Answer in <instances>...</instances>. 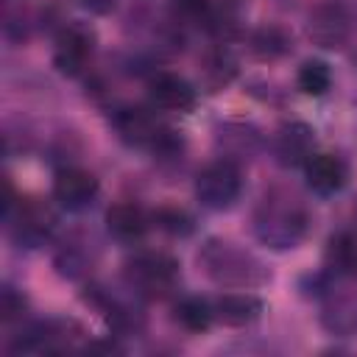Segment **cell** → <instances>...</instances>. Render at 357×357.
<instances>
[{
    "mask_svg": "<svg viewBox=\"0 0 357 357\" xmlns=\"http://www.w3.org/2000/svg\"><path fill=\"white\" fill-rule=\"evenodd\" d=\"M218 142L223 148H229L234 142V148L229 151V159L237 162V156H248L259 148V134L254 126H245V123H226L220 126V134H218Z\"/></svg>",
    "mask_w": 357,
    "mask_h": 357,
    "instance_id": "7402d4cb",
    "label": "cell"
},
{
    "mask_svg": "<svg viewBox=\"0 0 357 357\" xmlns=\"http://www.w3.org/2000/svg\"><path fill=\"white\" fill-rule=\"evenodd\" d=\"M251 50L257 59L262 61H273V59H282L293 50V36L282 28V25H259L254 33H251Z\"/></svg>",
    "mask_w": 357,
    "mask_h": 357,
    "instance_id": "ffe728a7",
    "label": "cell"
},
{
    "mask_svg": "<svg viewBox=\"0 0 357 357\" xmlns=\"http://www.w3.org/2000/svg\"><path fill=\"white\" fill-rule=\"evenodd\" d=\"M301 170H304V181H307L310 192H315L321 198L337 195L349 181V167L335 153H312Z\"/></svg>",
    "mask_w": 357,
    "mask_h": 357,
    "instance_id": "7c38bea8",
    "label": "cell"
},
{
    "mask_svg": "<svg viewBox=\"0 0 357 357\" xmlns=\"http://www.w3.org/2000/svg\"><path fill=\"white\" fill-rule=\"evenodd\" d=\"M78 6H81V8H86L89 14L106 17V14H112V11H114L117 0H78Z\"/></svg>",
    "mask_w": 357,
    "mask_h": 357,
    "instance_id": "83f0119b",
    "label": "cell"
},
{
    "mask_svg": "<svg viewBox=\"0 0 357 357\" xmlns=\"http://www.w3.org/2000/svg\"><path fill=\"white\" fill-rule=\"evenodd\" d=\"M95 53V31L84 22H70L59 31L53 45V64L61 75H78Z\"/></svg>",
    "mask_w": 357,
    "mask_h": 357,
    "instance_id": "9c48e42d",
    "label": "cell"
},
{
    "mask_svg": "<svg viewBox=\"0 0 357 357\" xmlns=\"http://www.w3.org/2000/svg\"><path fill=\"white\" fill-rule=\"evenodd\" d=\"M324 271L329 279H357V234L354 231H335L324 245Z\"/></svg>",
    "mask_w": 357,
    "mask_h": 357,
    "instance_id": "2e32d148",
    "label": "cell"
},
{
    "mask_svg": "<svg viewBox=\"0 0 357 357\" xmlns=\"http://www.w3.org/2000/svg\"><path fill=\"white\" fill-rule=\"evenodd\" d=\"M240 192H243V167L229 156L209 162L195 176V198L206 209L223 212L237 204Z\"/></svg>",
    "mask_w": 357,
    "mask_h": 357,
    "instance_id": "52a82bcc",
    "label": "cell"
},
{
    "mask_svg": "<svg viewBox=\"0 0 357 357\" xmlns=\"http://www.w3.org/2000/svg\"><path fill=\"white\" fill-rule=\"evenodd\" d=\"M112 126L117 137L131 145L142 148L159 156H173L181 151V134L170 126H165L153 112L139 109V106H123L112 114Z\"/></svg>",
    "mask_w": 357,
    "mask_h": 357,
    "instance_id": "3957f363",
    "label": "cell"
},
{
    "mask_svg": "<svg viewBox=\"0 0 357 357\" xmlns=\"http://www.w3.org/2000/svg\"><path fill=\"white\" fill-rule=\"evenodd\" d=\"M100 192V181L95 173L84 170V167H61L53 178V201L67 209V212H81L86 209Z\"/></svg>",
    "mask_w": 357,
    "mask_h": 357,
    "instance_id": "30bf717a",
    "label": "cell"
},
{
    "mask_svg": "<svg viewBox=\"0 0 357 357\" xmlns=\"http://www.w3.org/2000/svg\"><path fill=\"white\" fill-rule=\"evenodd\" d=\"M198 265L215 284L229 290H251L271 282V268L257 254L223 237H209L201 245Z\"/></svg>",
    "mask_w": 357,
    "mask_h": 357,
    "instance_id": "7a4b0ae2",
    "label": "cell"
},
{
    "mask_svg": "<svg viewBox=\"0 0 357 357\" xmlns=\"http://www.w3.org/2000/svg\"><path fill=\"white\" fill-rule=\"evenodd\" d=\"M103 223H106V231L114 240H120V243H139L151 231L153 215L145 212L134 201H120V204H114V206L106 209Z\"/></svg>",
    "mask_w": 357,
    "mask_h": 357,
    "instance_id": "5bb4252c",
    "label": "cell"
},
{
    "mask_svg": "<svg viewBox=\"0 0 357 357\" xmlns=\"http://www.w3.org/2000/svg\"><path fill=\"white\" fill-rule=\"evenodd\" d=\"M173 6L187 20H206L209 17V0H173Z\"/></svg>",
    "mask_w": 357,
    "mask_h": 357,
    "instance_id": "4316f807",
    "label": "cell"
},
{
    "mask_svg": "<svg viewBox=\"0 0 357 357\" xmlns=\"http://www.w3.org/2000/svg\"><path fill=\"white\" fill-rule=\"evenodd\" d=\"M153 226L162 229L170 237H190L195 231V220L190 212L178 209V206H162L153 212Z\"/></svg>",
    "mask_w": 357,
    "mask_h": 357,
    "instance_id": "cb8c5ba5",
    "label": "cell"
},
{
    "mask_svg": "<svg viewBox=\"0 0 357 357\" xmlns=\"http://www.w3.org/2000/svg\"><path fill=\"white\" fill-rule=\"evenodd\" d=\"M173 321L184 332H192V335L206 332L215 324V304L201 298V296H184L173 307Z\"/></svg>",
    "mask_w": 357,
    "mask_h": 357,
    "instance_id": "d6986e66",
    "label": "cell"
},
{
    "mask_svg": "<svg viewBox=\"0 0 357 357\" xmlns=\"http://www.w3.org/2000/svg\"><path fill=\"white\" fill-rule=\"evenodd\" d=\"M123 279L134 296L142 298H162L173 293L181 279V265L167 251H139L126 259Z\"/></svg>",
    "mask_w": 357,
    "mask_h": 357,
    "instance_id": "277c9868",
    "label": "cell"
},
{
    "mask_svg": "<svg viewBox=\"0 0 357 357\" xmlns=\"http://www.w3.org/2000/svg\"><path fill=\"white\" fill-rule=\"evenodd\" d=\"M296 84H298V89H301L304 95L321 98V95H326L329 86H332V70H329V64L321 61V59H307V61L298 67V73H296Z\"/></svg>",
    "mask_w": 357,
    "mask_h": 357,
    "instance_id": "603a6c76",
    "label": "cell"
},
{
    "mask_svg": "<svg viewBox=\"0 0 357 357\" xmlns=\"http://www.w3.org/2000/svg\"><path fill=\"white\" fill-rule=\"evenodd\" d=\"M354 220H357V206H354Z\"/></svg>",
    "mask_w": 357,
    "mask_h": 357,
    "instance_id": "f1b7e54d",
    "label": "cell"
},
{
    "mask_svg": "<svg viewBox=\"0 0 357 357\" xmlns=\"http://www.w3.org/2000/svg\"><path fill=\"white\" fill-rule=\"evenodd\" d=\"M273 153L282 167H304V162L315 153V131L301 120L284 123L276 131Z\"/></svg>",
    "mask_w": 357,
    "mask_h": 357,
    "instance_id": "4fadbf2b",
    "label": "cell"
},
{
    "mask_svg": "<svg viewBox=\"0 0 357 357\" xmlns=\"http://www.w3.org/2000/svg\"><path fill=\"white\" fill-rule=\"evenodd\" d=\"M354 28H357V20L351 8L335 0L315 6L307 17V36L312 39V45L324 50H340L343 45H349V39L354 36Z\"/></svg>",
    "mask_w": 357,
    "mask_h": 357,
    "instance_id": "ba28073f",
    "label": "cell"
},
{
    "mask_svg": "<svg viewBox=\"0 0 357 357\" xmlns=\"http://www.w3.org/2000/svg\"><path fill=\"white\" fill-rule=\"evenodd\" d=\"M215 304V321L223 326H248L265 312V301L254 293H223Z\"/></svg>",
    "mask_w": 357,
    "mask_h": 357,
    "instance_id": "e0dca14e",
    "label": "cell"
},
{
    "mask_svg": "<svg viewBox=\"0 0 357 357\" xmlns=\"http://www.w3.org/2000/svg\"><path fill=\"white\" fill-rule=\"evenodd\" d=\"M25 307H28L25 296H22L14 284L6 282V284L0 287V324H11V321L22 318Z\"/></svg>",
    "mask_w": 357,
    "mask_h": 357,
    "instance_id": "484cf974",
    "label": "cell"
},
{
    "mask_svg": "<svg viewBox=\"0 0 357 357\" xmlns=\"http://www.w3.org/2000/svg\"><path fill=\"white\" fill-rule=\"evenodd\" d=\"M92 304L103 312V318L109 321V326L114 332H137L142 326V312L137 307H131L128 301L106 293V290H95L92 293Z\"/></svg>",
    "mask_w": 357,
    "mask_h": 357,
    "instance_id": "ac0fdd59",
    "label": "cell"
},
{
    "mask_svg": "<svg viewBox=\"0 0 357 357\" xmlns=\"http://www.w3.org/2000/svg\"><path fill=\"white\" fill-rule=\"evenodd\" d=\"M321 326L337 337L357 335V290L326 293L324 307H321Z\"/></svg>",
    "mask_w": 357,
    "mask_h": 357,
    "instance_id": "9a60e30c",
    "label": "cell"
},
{
    "mask_svg": "<svg viewBox=\"0 0 357 357\" xmlns=\"http://www.w3.org/2000/svg\"><path fill=\"white\" fill-rule=\"evenodd\" d=\"M92 262H95V257L84 248V243H73V240H67L56 251V257H53V265H56V271L64 279H81V276H86L92 271Z\"/></svg>",
    "mask_w": 357,
    "mask_h": 357,
    "instance_id": "44dd1931",
    "label": "cell"
},
{
    "mask_svg": "<svg viewBox=\"0 0 357 357\" xmlns=\"http://www.w3.org/2000/svg\"><path fill=\"white\" fill-rule=\"evenodd\" d=\"M3 220H6V229H8V237L14 240V245L39 248L53 237L59 215L47 201L28 195V198H17L3 212Z\"/></svg>",
    "mask_w": 357,
    "mask_h": 357,
    "instance_id": "8992f818",
    "label": "cell"
},
{
    "mask_svg": "<svg viewBox=\"0 0 357 357\" xmlns=\"http://www.w3.org/2000/svg\"><path fill=\"white\" fill-rule=\"evenodd\" d=\"M251 229L262 245L273 251H287V248H296L307 237L310 212L296 195L273 190V192H265L262 201L257 204Z\"/></svg>",
    "mask_w": 357,
    "mask_h": 357,
    "instance_id": "6da1fadb",
    "label": "cell"
},
{
    "mask_svg": "<svg viewBox=\"0 0 357 357\" xmlns=\"http://www.w3.org/2000/svg\"><path fill=\"white\" fill-rule=\"evenodd\" d=\"M84 326L73 318H45L25 324L14 340L8 343L11 354H64L78 349V340L84 337Z\"/></svg>",
    "mask_w": 357,
    "mask_h": 357,
    "instance_id": "5b68a950",
    "label": "cell"
},
{
    "mask_svg": "<svg viewBox=\"0 0 357 357\" xmlns=\"http://www.w3.org/2000/svg\"><path fill=\"white\" fill-rule=\"evenodd\" d=\"M148 98L162 112H190L198 103V89L178 73H153L148 81Z\"/></svg>",
    "mask_w": 357,
    "mask_h": 357,
    "instance_id": "8fae6325",
    "label": "cell"
},
{
    "mask_svg": "<svg viewBox=\"0 0 357 357\" xmlns=\"http://www.w3.org/2000/svg\"><path fill=\"white\" fill-rule=\"evenodd\" d=\"M234 70H237V61L229 56V50H215L204 67V81L209 92H218L220 86H226L234 78Z\"/></svg>",
    "mask_w": 357,
    "mask_h": 357,
    "instance_id": "d4e9b609",
    "label": "cell"
}]
</instances>
